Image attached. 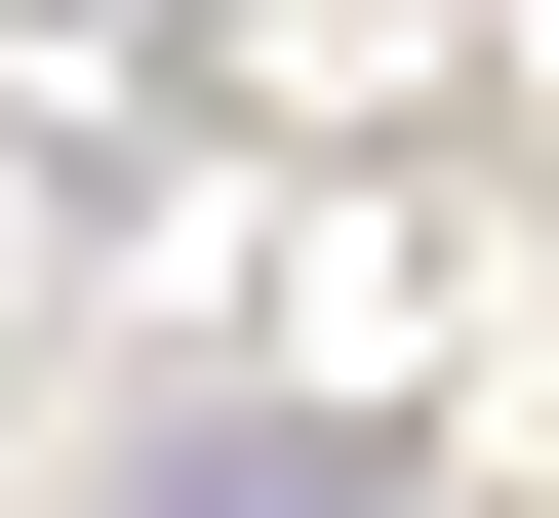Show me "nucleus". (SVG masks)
I'll return each mask as SVG.
<instances>
[{"label":"nucleus","instance_id":"nucleus-1","mask_svg":"<svg viewBox=\"0 0 559 518\" xmlns=\"http://www.w3.org/2000/svg\"><path fill=\"white\" fill-rule=\"evenodd\" d=\"M120 518H440L360 399H200V438H120Z\"/></svg>","mask_w":559,"mask_h":518}]
</instances>
